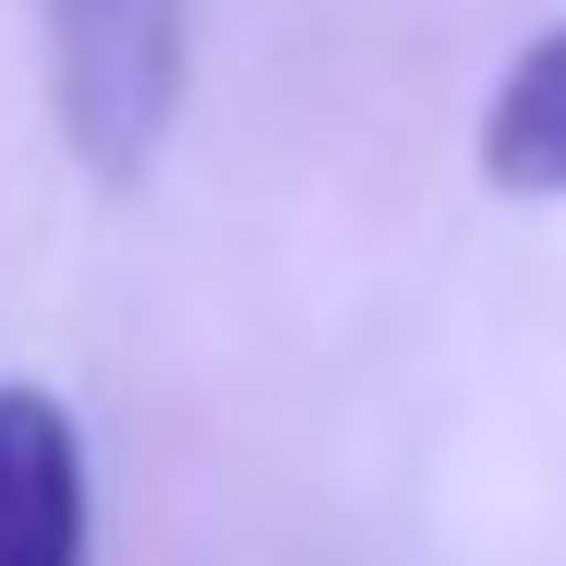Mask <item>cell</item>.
<instances>
[{"mask_svg": "<svg viewBox=\"0 0 566 566\" xmlns=\"http://www.w3.org/2000/svg\"><path fill=\"white\" fill-rule=\"evenodd\" d=\"M482 181L518 193V206H555L566 193V24L506 61V85L482 109Z\"/></svg>", "mask_w": 566, "mask_h": 566, "instance_id": "3957f363", "label": "cell"}, {"mask_svg": "<svg viewBox=\"0 0 566 566\" xmlns=\"http://www.w3.org/2000/svg\"><path fill=\"white\" fill-rule=\"evenodd\" d=\"M0 566H85V434L49 386H0Z\"/></svg>", "mask_w": 566, "mask_h": 566, "instance_id": "7a4b0ae2", "label": "cell"}, {"mask_svg": "<svg viewBox=\"0 0 566 566\" xmlns=\"http://www.w3.org/2000/svg\"><path fill=\"white\" fill-rule=\"evenodd\" d=\"M181 49L193 0H49V73H61V133L85 169L133 181L181 109Z\"/></svg>", "mask_w": 566, "mask_h": 566, "instance_id": "6da1fadb", "label": "cell"}]
</instances>
